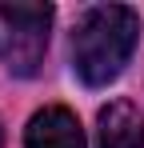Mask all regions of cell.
<instances>
[{
	"instance_id": "3",
	"label": "cell",
	"mask_w": 144,
	"mask_h": 148,
	"mask_svg": "<svg viewBox=\"0 0 144 148\" xmlns=\"http://www.w3.org/2000/svg\"><path fill=\"white\" fill-rule=\"evenodd\" d=\"M24 148H84V128L68 108H40L24 128Z\"/></svg>"
},
{
	"instance_id": "2",
	"label": "cell",
	"mask_w": 144,
	"mask_h": 148,
	"mask_svg": "<svg viewBox=\"0 0 144 148\" xmlns=\"http://www.w3.org/2000/svg\"><path fill=\"white\" fill-rule=\"evenodd\" d=\"M52 4H0V60L8 72L32 76L44 60Z\"/></svg>"
},
{
	"instance_id": "5",
	"label": "cell",
	"mask_w": 144,
	"mask_h": 148,
	"mask_svg": "<svg viewBox=\"0 0 144 148\" xmlns=\"http://www.w3.org/2000/svg\"><path fill=\"white\" fill-rule=\"evenodd\" d=\"M0 148H4V124H0Z\"/></svg>"
},
{
	"instance_id": "1",
	"label": "cell",
	"mask_w": 144,
	"mask_h": 148,
	"mask_svg": "<svg viewBox=\"0 0 144 148\" xmlns=\"http://www.w3.org/2000/svg\"><path fill=\"white\" fill-rule=\"evenodd\" d=\"M140 36V16L128 4H96L72 32V68L84 84H108L124 72Z\"/></svg>"
},
{
	"instance_id": "4",
	"label": "cell",
	"mask_w": 144,
	"mask_h": 148,
	"mask_svg": "<svg viewBox=\"0 0 144 148\" xmlns=\"http://www.w3.org/2000/svg\"><path fill=\"white\" fill-rule=\"evenodd\" d=\"M96 148H144V112L132 100H112L108 108H100Z\"/></svg>"
}]
</instances>
